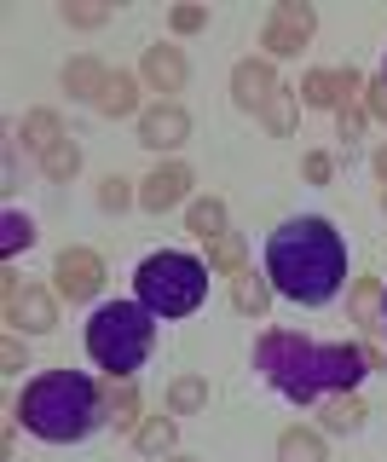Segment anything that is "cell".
Listing matches in <instances>:
<instances>
[{
    "label": "cell",
    "mask_w": 387,
    "mask_h": 462,
    "mask_svg": "<svg viewBox=\"0 0 387 462\" xmlns=\"http://www.w3.org/2000/svg\"><path fill=\"white\" fill-rule=\"evenodd\" d=\"M272 295H278V289H272V278H266V272H254V266L232 278V307H237L243 318H266Z\"/></svg>",
    "instance_id": "cell-16"
},
{
    "label": "cell",
    "mask_w": 387,
    "mask_h": 462,
    "mask_svg": "<svg viewBox=\"0 0 387 462\" xmlns=\"http://www.w3.org/2000/svg\"><path fill=\"white\" fill-rule=\"evenodd\" d=\"M168 29H174V35H197V29H208V6H174V12H168Z\"/></svg>",
    "instance_id": "cell-32"
},
{
    "label": "cell",
    "mask_w": 387,
    "mask_h": 462,
    "mask_svg": "<svg viewBox=\"0 0 387 462\" xmlns=\"http://www.w3.org/2000/svg\"><path fill=\"white\" fill-rule=\"evenodd\" d=\"M203 249H208V272H226V278L249 272V249H243V237H237V231H226V237L203 243Z\"/></svg>",
    "instance_id": "cell-24"
},
{
    "label": "cell",
    "mask_w": 387,
    "mask_h": 462,
    "mask_svg": "<svg viewBox=\"0 0 387 462\" xmlns=\"http://www.w3.org/2000/svg\"><path fill=\"white\" fill-rule=\"evenodd\" d=\"M6 324L23 329V336H52V329H59V289L23 283V295L6 307Z\"/></svg>",
    "instance_id": "cell-11"
},
{
    "label": "cell",
    "mask_w": 387,
    "mask_h": 462,
    "mask_svg": "<svg viewBox=\"0 0 387 462\" xmlns=\"http://www.w3.org/2000/svg\"><path fill=\"white\" fill-rule=\"evenodd\" d=\"M376 173H382V185H387V144L376 151Z\"/></svg>",
    "instance_id": "cell-36"
},
{
    "label": "cell",
    "mask_w": 387,
    "mask_h": 462,
    "mask_svg": "<svg viewBox=\"0 0 387 462\" xmlns=\"http://www.w3.org/2000/svg\"><path fill=\"white\" fill-rule=\"evenodd\" d=\"M12 416L47 445H81L93 428H105V387L88 370H47L23 382Z\"/></svg>",
    "instance_id": "cell-3"
},
{
    "label": "cell",
    "mask_w": 387,
    "mask_h": 462,
    "mask_svg": "<svg viewBox=\"0 0 387 462\" xmlns=\"http://www.w3.org/2000/svg\"><path fill=\"white\" fill-rule=\"evenodd\" d=\"M382 329H387V300H382Z\"/></svg>",
    "instance_id": "cell-38"
},
{
    "label": "cell",
    "mask_w": 387,
    "mask_h": 462,
    "mask_svg": "<svg viewBox=\"0 0 387 462\" xmlns=\"http://www.w3.org/2000/svg\"><path fill=\"white\" fill-rule=\"evenodd\" d=\"M208 411V375H174L168 382V416H197Z\"/></svg>",
    "instance_id": "cell-22"
},
{
    "label": "cell",
    "mask_w": 387,
    "mask_h": 462,
    "mask_svg": "<svg viewBox=\"0 0 387 462\" xmlns=\"http://www.w3.org/2000/svg\"><path fill=\"white\" fill-rule=\"evenodd\" d=\"M139 191H134V180H122V173H105L98 180V208L105 214H122V208H134Z\"/></svg>",
    "instance_id": "cell-29"
},
{
    "label": "cell",
    "mask_w": 387,
    "mask_h": 462,
    "mask_svg": "<svg viewBox=\"0 0 387 462\" xmlns=\"http://www.w3.org/2000/svg\"><path fill=\"white\" fill-rule=\"evenodd\" d=\"M283 81H278V64L272 58H237L232 64V105L237 110H266V98H278Z\"/></svg>",
    "instance_id": "cell-9"
},
{
    "label": "cell",
    "mask_w": 387,
    "mask_h": 462,
    "mask_svg": "<svg viewBox=\"0 0 387 462\" xmlns=\"http://www.w3.org/2000/svg\"><path fill=\"white\" fill-rule=\"evenodd\" d=\"M162 462H197V457H162Z\"/></svg>",
    "instance_id": "cell-37"
},
{
    "label": "cell",
    "mask_w": 387,
    "mask_h": 462,
    "mask_svg": "<svg viewBox=\"0 0 387 462\" xmlns=\"http://www.w3.org/2000/svg\"><path fill=\"white\" fill-rule=\"evenodd\" d=\"M105 81H110V69H105V58H93V52H76L64 64V93L69 98H88V105H98Z\"/></svg>",
    "instance_id": "cell-13"
},
{
    "label": "cell",
    "mask_w": 387,
    "mask_h": 462,
    "mask_svg": "<svg viewBox=\"0 0 387 462\" xmlns=\"http://www.w3.org/2000/svg\"><path fill=\"white\" fill-rule=\"evenodd\" d=\"M59 18L69 29H98V23H110V6H98V0H64Z\"/></svg>",
    "instance_id": "cell-30"
},
{
    "label": "cell",
    "mask_w": 387,
    "mask_h": 462,
    "mask_svg": "<svg viewBox=\"0 0 387 462\" xmlns=\"http://www.w3.org/2000/svg\"><path fill=\"white\" fill-rule=\"evenodd\" d=\"M30 243H35V220L18 214V208H6V214H0V260H18Z\"/></svg>",
    "instance_id": "cell-25"
},
{
    "label": "cell",
    "mask_w": 387,
    "mask_h": 462,
    "mask_svg": "<svg viewBox=\"0 0 387 462\" xmlns=\"http://www.w3.org/2000/svg\"><path fill=\"white\" fill-rule=\"evenodd\" d=\"M295 116H300V93H290V87H283L278 98H266L261 122H266V134H272V139H290V134H295Z\"/></svg>",
    "instance_id": "cell-27"
},
{
    "label": "cell",
    "mask_w": 387,
    "mask_h": 462,
    "mask_svg": "<svg viewBox=\"0 0 387 462\" xmlns=\"http://www.w3.org/2000/svg\"><path fill=\"white\" fill-rule=\"evenodd\" d=\"M278 462H329L324 428H283L278 433Z\"/></svg>",
    "instance_id": "cell-20"
},
{
    "label": "cell",
    "mask_w": 387,
    "mask_h": 462,
    "mask_svg": "<svg viewBox=\"0 0 387 462\" xmlns=\"http://www.w3.org/2000/svg\"><path fill=\"white\" fill-rule=\"evenodd\" d=\"M185 231H191V237H203V243L226 237V202L220 197H197L191 208H185Z\"/></svg>",
    "instance_id": "cell-23"
},
{
    "label": "cell",
    "mask_w": 387,
    "mask_h": 462,
    "mask_svg": "<svg viewBox=\"0 0 387 462\" xmlns=\"http://www.w3.org/2000/svg\"><path fill=\"white\" fill-rule=\"evenodd\" d=\"M139 76H127V69H110V81H105V93H98V116H110V122H122V116H145L139 110Z\"/></svg>",
    "instance_id": "cell-15"
},
{
    "label": "cell",
    "mask_w": 387,
    "mask_h": 462,
    "mask_svg": "<svg viewBox=\"0 0 387 462\" xmlns=\"http://www.w3.org/2000/svg\"><path fill=\"white\" fill-rule=\"evenodd\" d=\"M382 76H387V69H382Z\"/></svg>",
    "instance_id": "cell-40"
},
{
    "label": "cell",
    "mask_w": 387,
    "mask_h": 462,
    "mask_svg": "<svg viewBox=\"0 0 387 462\" xmlns=\"http://www.w3.org/2000/svg\"><path fill=\"white\" fill-rule=\"evenodd\" d=\"M364 122H370L364 105H341V110H336V139H347V151H353L358 134H364Z\"/></svg>",
    "instance_id": "cell-31"
},
{
    "label": "cell",
    "mask_w": 387,
    "mask_h": 462,
    "mask_svg": "<svg viewBox=\"0 0 387 462\" xmlns=\"http://www.w3.org/2000/svg\"><path fill=\"white\" fill-rule=\"evenodd\" d=\"M134 300L151 307L156 318H191L208 300V260L185 249H156L134 272Z\"/></svg>",
    "instance_id": "cell-5"
},
{
    "label": "cell",
    "mask_w": 387,
    "mask_h": 462,
    "mask_svg": "<svg viewBox=\"0 0 387 462\" xmlns=\"http://www.w3.org/2000/svg\"><path fill=\"white\" fill-rule=\"evenodd\" d=\"M353 318H358V324H364V329H382V300H387V289L376 283V278H353Z\"/></svg>",
    "instance_id": "cell-26"
},
{
    "label": "cell",
    "mask_w": 387,
    "mask_h": 462,
    "mask_svg": "<svg viewBox=\"0 0 387 462\" xmlns=\"http://www.w3.org/2000/svg\"><path fill=\"white\" fill-rule=\"evenodd\" d=\"M191 185H197V173L185 162H156L145 180H139V208H145V214H168V208H180V202L191 197Z\"/></svg>",
    "instance_id": "cell-10"
},
{
    "label": "cell",
    "mask_w": 387,
    "mask_h": 462,
    "mask_svg": "<svg viewBox=\"0 0 387 462\" xmlns=\"http://www.w3.org/2000/svg\"><path fill=\"white\" fill-rule=\"evenodd\" d=\"M266 278L295 307H329L347 289V237L324 214H295L266 237Z\"/></svg>",
    "instance_id": "cell-2"
},
{
    "label": "cell",
    "mask_w": 387,
    "mask_h": 462,
    "mask_svg": "<svg viewBox=\"0 0 387 462\" xmlns=\"http://www.w3.org/2000/svg\"><path fill=\"white\" fill-rule=\"evenodd\" d=\"M139 81H145L151 93H162V105H180L174 93H185V81H191V58H185V47H174V41L145 47V58H139Z\"/></svg>",
    "instance_id": "cell-7"
},
{
    "label": "cell",
    "mask_w": 387,
    "mask_h": 462,
    "mask_svg": "<svg viewBox=\"0 0 387 462\" xmlns=\"http://www.w3.org/2000/svg\"><path fill=\"white\" fill-rule=\"evenodd\" d=\"M156 346V312L139 300H110L88 318V358L110 382H134V370Z\"/></svg>",
    "instance_id": "cell-4"
},
{
    "label": "cell",
    "mask_w": 387,
    "mask_h": 462,
    "mask_svg": "<svg viewBox=\"0 0 387 462\" xmlns=\"http://www.w3.org/2000/svg\"><path fill=\"white\" fill-rule=\"evenodd\" d=\"M364 110L376 116V122H387V76H376V81L364 87Z\"/></svg>",
    "instance_id": "cell-34"
},
{
    "label": "cell",
    "mask_w": 387,
    "mask_h": 462,
    "mask_svg": "<svg viewBox=\"0 0 387 462\" xmlns=\"http://www.w3.org/2000/svg\"><path fill=\"white\" fill-rule=\"evenodd\" d=\"M300 105L307 110H341L347 93H341V69H307L300 76Z\"/></svg>",
    "instance_id": "cell-18"
},
{
    "label": "cell",
    "mask_w": 387,
    "mask_h": 462,
    "mask_svg": "<svg viewBox=\"0 0 387 462\" xmlns=\"http://www.w3.org/2000/svg\"><path fill=\"white\" fill-rule=\"evenodd\" d=\"M312 29H318V12L307 6V0H283L278 12H272V23L261 29V58H272V64H278V58H300V47H307L312 41Z\"/></svg>",
    "instance_id": "cell-6"
},
{
    "label": "cell",
    "mask_w": 387,
    "mask_h": 462,
    "mask_svg": "<svg viewBox=\"0 0 387 462\" xmlns=\"http://www.w3.org/2000/svg\"><path fill=\"white\" fill-rule=\"evenodd\" d=\"M191 139V110L185 105H151L139 116V144L145 151H180Z\"/></svg>",
    "instance_id": "cell-12"
},
{
    "label": "cell",
    "mask_w": 387,
    "mask_h": 462,
    "mask_svg": "<svg viewBox=\"0 0 387 462\" xmlns=\"http://www.w3.org/2000/svg\"><path fill=\"white\" fill-rule=\"evenodd\" d=\"M364 399H358V393H329L324 404H318V428L324 433H358V428H364Z\"/></svg>",
    "instance_id": "cell-17"
},
{
    "label": "cell",
    "mask_w": 387,
    "mask_h": 462,
    "mask_svg": "<svg viewBox=\"0 0 387 462\" xmlns=\"http://www.w3.org/2000/svg\"><path fill=\"white\" fill-rule=\"evenodd\" d=\"M41 173H47L52 185H69V180L81 173V144H76V139H59L47 156H41Z\"/></svg>",
    "instance_id": "cell-28"
},
{
    "label": "cell",
    "mask_w": 387,
    "mask_h": 462,
    "mask_svg": "<svg viewBox=\"0 0 387 462\" xmlns=\"http://www.w3.org/2000/svg\"><path fill=\"white\" fill-rule=\"evenodd\" d=\"M300 173H307V185H329L336 156H329V151H307V156H300Z\"/></svg>",
    "instance_id": "cell-33"
},
{
    "label": "cell",
    "mask_w": 387,
    "mask_h": 462,
    "mask_svg": "<svg viewBox=\"0 0 387 462\" xmlns=\"http://www.w3.org/2000/svg\"><path fill=\"white\" fill-rule=\"evenodd\" d=\"M254 370L266 375V387L290 404H324L329 393H358V382L370 375V358L358 341H312L295 329H266L254 341Z\"/></svg>",
    "instance_id": "cell-1"
},
{
    "label": "cell",
    "mask_w": 387,
    "mask_h": 462,
    "mask_svg": "<svg viewBox=\"0 0 387 462\" xmlns=\"http://www.w3.org/2000/svg\"><path fill=\"white\" fill-rule=\"evenodd\" d=\"M52 289H59V300H93L105 289V260L93 249H59V260H52Z\"/></svg>",
    "instance_id": "cell-8"
},
{
    "label": "cell",
    "mask_w": 387,
    "mask_h": 462,
    "mask_svg": "<svg viewBox=\"0 0 387 462\" xmlns=\"http://www.w3.org/2000/svg\"><path fill=\"white\" fill-rule=\"evenodd\" d=\"M18 139L30 144L35 156H47L52 144L69 139V134H64V116H59V110H30V116H23V127H18Z\"/></svg>",
    "instance_id": "cell-21"
},
{
    "label": "cell",
    "mask_w": 387,
    "mask_h": 462,
    "mask_svg": "<svg viewBox=\"0 0 387 462\" xmlns=\"http://www.w3.org/2000/svg\"><path fill=\"white\" fill-rule=\"evenodd\" d=\"M105 422L116 433H139V422H145V399H139L134 382H110L105 387Z\"/></svg>",
    "instance_id": "cell-14"
},
{
    "label": "cell",
    "mask_w": 387,
    "mask_h": 462,
    "mask_svg": "<svg viewBox=\"0 0 387 462\" xmlns=\"http://www.w3.org/2000/svg\"><path fill=\"white\" fill-rule=\"evenodd\" d=\"M0 365H6V370H30V358H23V341H18V336L0 341Z\"/></svg>",
    "instance_id": "cell-35"
},
{
    "label": "cell",
    "mask_w": 387,
    "mask_h": 462,
    "mask_svg": "<svg viewBox=\"0 0 387 462\" xmlns=\"http://www.w3.org/2000/svg\"><path fill=\"white\" fill-rule=\"evenodd\" d=\"M382 208H387V185H382Z\"/></svg>",
    "instance_id": "cell-39"
},
{
    "label": "cell",
    "mask_w": 387,
    "mask_h": 462,
    "mask_svg": "<svg viewBox=\"0 0 387 462\" xmlns=\"http://www.w3.org/2000/svg\"><path fill=\"white\" fill-rule=\"evenodd\" d=\"M174 439H180V422H174V416H145L139 433H134V451L151 457V462H162V457H174Z\"/></svg>",
    "instance_id": "cell-19"
}]
</instances>
